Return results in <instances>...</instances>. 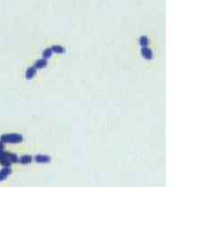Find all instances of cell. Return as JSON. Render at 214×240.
Masks as SVG:
<instances>
[{
  "instance_id": "1",
  "label": "cell",
  "mask_w": 214,
  "mask_h": 240,
  "mask_svg": "<svg viewBox=\"0 0 214 240\" xmlns=\"http://www.w3.org/2000/svg\"><path fill=\"white\" fill-rule=\"evenodd\" d=\"M22 140V136L20 134H8L4 135L1 138L2 142H9V143H19Z\"/></svg>"
},
{
  "instance_id": "2",
  "label": "cell",
  "mask_w": 214,
  "mask_h": 240,
  "mask_svg": "<svg viewBox=\"0 0 214 240\" xmlns=\"http://www.w3.org/2000/svg\"><path fill=\"white\" fill-rule=\"evenodd\" d=\"M35 160L38 163H46L50 161V158L45 155H37L35 158Z\"/></svg>"
},
{
  "instance_id": "3",
  "label": "cell",
  "mask_w": 214,
  "mask_h": 240,
  "mask_svg": "<svg viewBox=\"0 0 214 240\" xmlns=\"http://www.w3.org/2000/svg\"><path fill=\"white\" fill-rule=\"evenodd\" d=\"M10 173H11V169L9 167L5 166V168H4L2 171H0V181L4 180Z\"/></svg>"
},
{
  "instance_id": "4",
  "label": "cell",
  "mask_w": 214,
  "mask_h": 240,
  "mask_svg": "<svg viewBox=\"0 0 214 240\" xmlns=\"http://www.w3.org/2000/svg\"><path fill=\"white\" fill-rule=\"evenodd\" d=\"M20 162L23 165H26V164H29L31 162V156H23L20 159Z\"/></svg>"
},
{
  "instance_id": "5",
  "label": "cell",
  "mask_w": 214,
  "mask_h": 240,
  "mask_svg": "<svg viewBox=\"0 0 214 240\" xmlns=\"http://www.w3.org/2000/svg\"><path fill=\"white\" fill-rule=\"evenodd\" d=\"M46 61H43V60H41V61H38L37 63H36V67L37 68H42V67H44V66H46Z\"/></svg>"
},
{
  "instance_id": "6",
  "label": "cell",
  "mask_w": 214,
  "mask_h": 240,
  "mask_svg": "<svg viewBox=\"0 0 214 240\" xmlns=\"http://www.w3.org/2000/svg\"><path fill=\"white\" fill-rule=\"evenodd\" d=\"M34 73H35L34 69H30L28 70V72H27V77H31Z\"/></svg>"
},
{
  "instance_id": "7",
  "label": "cell",
  "mask_w": 214,
  "mask_h": 240,
  "mask_svg": "<svg viewBox=\"0 0 214 240\" xmlns=\"http://www.w3.org/2000/svg\"><path fill=\"white\" fill-rule=\"evenodd\" d=\"M3 148H4V146H3L2 142H0V152H2V151H3Z\"/></svg>"
}]
</instances>
